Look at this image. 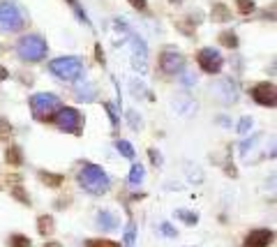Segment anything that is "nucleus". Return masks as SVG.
I'll return each mask as SVG.
<instances>
[{
  "instance_id": "nucleus-1",
  "label": "nucleus",
  "mask_w": 277,
  "mask_h": 247,
  "mask_svg": "<svg viewBox=\"0 0 277 247\" xmlns=\"http://www.w3.org/2000/svg\"><path fill=\"white\" fill-rule=\"evenodd\" d=\"M60 107H63L60 99H58L56 95H51V92H37V95L30 97L33 115H35V120H40V123H51Z\"/></svg>"
},
{
  "instance_id": "nucleus-2",
  "label": "nucleus",
  "mask_w": 277,
  "mask_h": 247,
  "mask_svg": "<svg viewBox=\"0 0 277 247\" xmlns=\"http://www.w3.org/2000/svg\"><path fill=\"white\" fill-rule=\"evenodd\" d=\"M79 182L90 194H104L109 190V176L95 164H83L79 171Z\"/></svg>"
},
{
  "instance_id": "nucleus-3",
  "label": "nucleus",
  "mask_w": 277,
  "mask_h": 247,
  "mask_svg": "<svg viewBox=\"0 0 277 247\" xmlns=\"http://www.w3.org/2000/svg\"><path fill=\"white\" fill-rule=\"evenodd\" d=\"M46 40H42L40 35H25L17 44V53L21 60H30V63H40L46 56Z\"/></svg>"
},
{
  "instance_id": "nucleus-4",
  "label": "nucleus",
  "mask_w": 277,
  "mask_h": 247,
  "mask_svg": "<svg viewBox=\"0 0 277 247\" xmlns=\"http://www.w3.org/2000/svg\"><path fill=\"white\" fill-rule=\"evenodd\" d=\"M49 69L58 76V79H63V81H76V79L83 74L81 60H79V58H74V56L56 58V60H51Z\"/></svg>"
},
{
  "instance_id": "nucleus-5",
  "label": "nucleus",
  "mask_w": 277,
  "mask_h": 247,
  "mask_svg": "<svg viewBox=\"0 0 277 247\" xmlns=\"http://www.w3.org/2000/svg\"><path fill=\"white\" fill-rule=\"evenodd\" d=\"M51 123H56L58 130H63V132H69V134H81L83 130V115L76 111L74 107H60L53 115V120Z\"/></svg>"
},
{
  "instance_id": "nucleus-6",
  "label": "nucleus",
  "mask_w": 277,
  "mask_h": 247,
  "mask_svg": "<svg viewBox=\"0 0 277 247\" xmlns=\"http://www.w3.org/2000/svg\"><path fill=\"white\" fill-rule=\"evenodd\" d=\"M23 25H25V19L14 2H0V28L2 30L17 33Z\"/></svg>"
},
{
  "instance_id": "nucleus-7",
  "label": "nucleus",
  "mask_w": 277,
  "mask_h": 247,
  "mask_svg": "<svg viewBox=\"0 0 277 247\" xmlns=\"http://www.w3.org/2000/svg\"><path fill=\"white\" fill-rule=\"evenodd\" d=\"M196 65L204 69L206 74H220L222 67H224V58L217 49L212 46H204V49L196 53Z\"/></svg>"
},
{
  "instance_id": "nucleus-8",
  "label": "nucleus",
  "mask_w": 277,
  "mask_h": 247,
  "mask_svg": "<svg viewBox=\"0 0 277 247\" xmlns=\"http://www.w3.org/2000/svg\"><path fill=\"white\" fill-rule=\"evenodd\" d=\"M157 65H160V69H162L164 74L173 76V74H178V72H183L185 58L176 49H164L162 53H160V58H157Z\"/></svg>"
},
{
  "instance_id": "nucleus-9",
  "label": "nucleus",
  "mask_w": 277,
  "mask_h": 247,
  "mask_svg": "<svg viewBox=\"0 0 277 247\" xmlns=\"http://www.w3.org/2000/svg\"><path fill=\"white\" fill-rule=\"evenodd\" d=\"M250 95H252V99L256 102V104H261V107H275L277 102V95H275V86L270 81H261V83H254L252 88H250Z\"/></svg>"
},
{
  "instance_id": "nucleus-10",
  "label": "nucleus",
  "mask_w": 277,
  "mask_h": 247,
  "mask_svg": "<svg viewBox=\"0 0 277 247\" xmlns=\"http://www.w3.org/2000/svg\"><path fill=\"white\" fill-rule=\"evenodd\" d=\"M275 240V231L273 229H252L245 236V247H270Z\"/></svg>"
},
{
  "instance_id": "nucleus-11",
  "label": "nucleus",
  "mask_w": 277,
  "mask_h": 247,
  "mask_svg": "<svg viewBox=\"0 0 277 247\" xmlns=\"http://www.w3.org/2000/svg\"><path fill=\"white\" fill-rule=\"evenodd\" d=\"M37 178H40L46 187H51V190H60L63 182H65V176H63V173H51V171H40Z\"/></svg>"
},
{
  "instance_id": "nucleus-12",
  "label": "nucleus",
  "mask_w": 277,
  "mask_h": 247,
  "mask_svg": "<svg viewBox=\"0 0 277 247\" xmlns=\"http://www.w3.org/2000/svg\"><path fill=\"white\" fill-rule=\"evenodd\" d=\"M210 19L215 23H227V21H231V9L224 2H215L210 9Z\"/></svg>"
},
{
  "instance_id": "nucleus-13",
  "label": "nucleus",
  "mask_w": 277,
  "mask_h": 247,
  "mask_svg": "<svg viewBox=\"0 0 277 247\" xmlns=\"http://www.w3.org/2000/svg\"><path fill=\"white\" fill-rule=\"evenodd\" d=\"M37 231H40V236H51L53 231H56V222H53V217L51 215H40L37 217Z\"/></svg>"
},
{
  "instance_id": "nucleus-14",
  "label": "nucleus",
  "mask_w": 277,
  "mask_h": 247,
  "mask_svg": "<svg viewBox=\"0 0 277 247\" xmlns=\"http://www.w3.org/2000/svg\"><path fill=\"white\" fill-rule=\"evenodd\" d=\"M5 162L9 166H21L23 164V150L19 148V146H7V150H5Z\"/></svg>"
},
{
  "instance_id": "nucleus-15",
  "label": "nucleus",
  "mask_w": 277,
  "mask_h": 247,
  "mask_svg": "<svg viewBox=\"0 0 277 247\" xmlns=\"http://www.w3.org/2000/svg\"><path fill=\"white\" fill-rule=\"evenodd\" d=\"M217 40H220V44L227 46V49H236L238 46V35L233 33V30H222Z\"/></svg>"
},
{
  "instance_id": "nucleus-16",
  "label": "nucleus",
  "mask_w": 277,
  "mask_h": 247,
  "mask_svg": "<svg viewBox=\"0 0 277 247\" xmlns=\"http://www.w3.org/2000/svg\"><path fill=\"white\" fill-rule=\"evenodd\" d=\"M9 194H12V199H14V201H19L21 206H30V197H28V192H25L21 185H14Z\"/></svg>"
},
{
  "instance_id": "nucleus-17",
  "label": "nucleus",
  "mask_w": 277,
  "mask_h": 247,
  "mask_svg": "<svg viewBox=\"0 0 277 247\" xmlns=\"http://www.w3.org/2000/svg\"><path fill=\"white\" fill-rule=\"evenodd\" d=\"M7 247H30V238L25 233H12L7 238Z\"/></svg>"
},
{
  "instance_id": "nucleus-18",
  "label": "nucleus",
  "mask_w": 277,
  "mask_h": 247,
  "mask_svg": "<svg viewBox=\"0 0 277 247\" xmlns=\"http://www.w3.org/2000/svg\"><path fill=\"white\" fill-rule=\"evenodd\" d=\"M236 9H238V14L250 17L254 9H256V2H254V0H236Z\"/></svg>"
},
{
  "instance_id": "nucleus-19",
  "label": "nucleus",
  "mask_w": 277,
  "mask_h": 247,
  "mask_svg": "<svg viewBox=\"0 0 277 247\" xmlns=\"http://www.w3.org/2000/svg\"><path fill=\"white\" fill-rule=\"evenodd\" d=\"M86 247H120V243L109 238H88L86 240Z\"/></svg>"
},
{
  "instance_id": "nucleus-20",
  "label": "nucleus",
  "mask_w": 277,
  "mask_h": 247,
  "mask_svg": "<svg viewBox=\"0 0 277 247\" xmlns=\"http://www.w3.org/2000/svg\"><path fill=\"white\" fill-rule=\"evenodd\" d=\"M97 222H99V226H104V229H115V217L111 213H99Z\"/></svg>"
},
{
  "instance_id": "nucleus-21",
  "label": "nucleus",
  "mask_w": 277,
  "mask_h": 247,
  "mask_svg": "<svg viewBox=\"0 0 277 247\" xmlns=\"http://www.w3.org/2000/svg\"><path fill=\"white\" fill-rule=\"evenodd\" d=\"M143 180V166L141 164H134L132 166V171H130V182L132 185H137V182Z\"/></svg>"
},
{
  "instance_id": "nucleus-22",
  "label": "nucleus",
  "mask_w": 277,
  "mask_h": 247,
  "mask_svg": "<svg viewBox=\"0 0 277 247\" xmlns=\"http://www.w3.org/2000/svg\"><path fill=\"white\" fill-rule=\"evenodd\" d=\"M118 150H120V153H122L125 157H130V159L134 157V148H132L127 141H118Z\"/></svg>"
},
{
  "instance_id": "nucleus-23",
  "label": "nucleus",
  "mask_w": 277,
  "mask_h": 247,
  "mask_svg": "<svg viewBox=\"0 0 277 247\" xmlns=\"http://www.w3.org/2000/svg\"><path fill=\"white\" fill-rule=\"evenodd\" d=\"M176 217H178V220H183V222H187V224H196V220H199L196 215L185 213V210H178V213H176Z\"/></svg>"
},
{
  "instance_id": "nucleus-24",
  "label": "nucleus",
  "mask_w": 277,
  "mask_h": 247,
  "mask_svg": "<svg viewBox=\"0 0 277 247\" xmlns=\"http://www.w3.org/2000/svg\"><path fill=\"white\" fill-rule=\"evenodd\" d=\"M125 245L127 247L134 245V222H130V226H127V231H125Z\"/></svg>"
},
{
  "instance_id": "nucleus-25",
  "label": "nucleus",
  "mask_w": 277,
  "mask_h": 247,
  "mask_svg": "<svg viewBox=\"0 0 277 247\" xmlns=\"http://www.w3.org/2000/svg\"><path fill=\"white\" fill-rule=\"evenodd\" d=\"M127 2H130V5H132L134 9H138V12L148 9V2H146V0H127Z\"/></svg>"
},
{
  "instance_id": "nucleus-26",
  "label": "nucleus",
  "mask_w": 277,
  "mask_h": 247,
  "mask_svg": "<svg viewBox=\"0 0 277 247\" xmlns=\"http://www.w3.org/2000/svg\"><path fill=\"white\" fill-rule=\"evenodd\" d=\"M0 134H12V125L5 118H0Z\"/></svg>"
},
{
  "instance_id": "nucleus-27",
  "label": "nucleus",
  "mask_w": 277,
  "mask_h": 247,
  "mask_svg": "<svg viewBox=\"0 0 277 247\" xmlns=\"http://www.w3.org/2000/svg\"><path fill=\"white\" fill-rule=\"evenodd\" d=\"M250 125H252V118H243V120H240V127H238V132L245 134V132H247V127H250Z\"/></svg>"
},
{
  "instance_id": "nucleus-28",
  "label": "nucleus",
  "mask_w": 277,
  "mask_h": 247,
  "mask_svg": "<svg viewBox=\"0 0 277 247\" xmlns=\"http://www.w3.org/2000/svg\"><path fill=\"white\" fill-rule=\"evenodd\" d=\"M95 56H97V63H102V65H104V51H102V46H95Z\"/></svg>"
},
{
  "instance_id": "nucleus-29",
  "label": "nucleus",
  "mask_w": 277,
  "mask_h": 247,
  "mask_svg": "<svg viewBox=\"0 0 277 247\" xmlns=\"http://www.w3.org/2000/svg\"><path fill=\"white\" fill-rule=\"evenodd\" d=\"M162 233H166V236H176V231H173L169 224H162Z\"/></svg>"
},
{
  "instance_id": "nucleus-30",
  "label": "nucleus",
  "mask_w": 277,
  "mask_h": 247,
  "mask_svg": "<svg viewBox=\"0 0 277 247\" xmlns=\"http://www.w3.org/2000/svg\"><path fill=\"white\" fill-rule=\"evenodd\" d=\"M42 247H63V243H58V240H46Z\"/></svg>"
},
{
  "instance_id": "nucleus-31",
  "label": "nucleus",
  "mask_w": 277,
  "mask_h": 247,
  "mask_svg": "<svg viewBox=\"0 0 277 247\" xmlns=\"http://www.w3.org/2000/svg\"><path fill=\"white\" fill-rule=\"evenodd\" d=\"M7 76H9V72H7V69H5V67H2V65H0V81H5Z\"/></svg>"
},
{
  "instance_id": "nucleus-32",
  "label": "nucleus",
  "mask_w": 277,
  "mask_h": 247,
  "mask_svg": "<svg viewBox=\"0 0 277 247\" xmlns=\"http://www.w3.org/2000/svg\"><path fill=\"white\" fill-rule=\"evenodd\" d=\"M169 2H171V5H183L185 0H169Z\"/></svg>"
},
{
  "instance_id": "nucleus-33",
  "label": "nucleus",
  "mask_w": 277,
  "mask_h": 247,
  "mask_svg": "<svg viewBox=\"0 0 277 247\" xmlns=\"http://www.w3.org/2000/svg\"><path fill=\"white\" fill-rule=\"evenodd\" d=\"M67 2H69V5H74V2H76V0H67Z\"/></svg>"
}]
</instances>
